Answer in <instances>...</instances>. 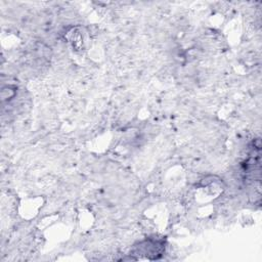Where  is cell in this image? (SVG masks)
<instances>
[{"label": "cell", "instance_id": "1", "mask_svg": "<svg viewBox=\"0 0 262 262\" xmlns=\"http://www.w3.org/2000/svg\"><path fill=\"white\" fill-rule=\"evenodd\" d=\"M165 250L164 241L159 238H146L134 247V251L145 255L148 259H158Z\"/></svg>", "mask_w": 262, "mask_h": 262}]
</instances>
